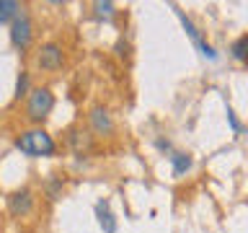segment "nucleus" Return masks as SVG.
<instances>
[{"mask_svg": "<svg viewBox=\"0 0 248 233\" xmlns=\"http://www.w3.org/2000/svg\"><path fill=\"white\" fill-rule=\"evenodd\" d=\"M230 57L238 62H248V34L238 36L235 42L230 44Z\"/></svg>", "mask_w": 248, "mask_h": 233, "instance_id": "obj_11", "label": "nucleus"}, {"mask_svg": "<svg viewBox=\"0 0 248 233\" xmlns=\"http://www.w3.org/2000/svg\"><path fill=\"white\" fill-rule=\"evenodd\" d=\"M96 217H98V225L104 228V233H116V217L111 213L106 200H98L96 202Z\"/></svg>", "mask_w": 248, "mask_h": 233, "instance_id": "obj_8", "label": "nucleus"}, {"mask_svg": "<svg viewBox=\"0 0 248 233\" xmlns=\"http://www.w3.org/2000/svg\"><path fill=\"white\" fill-rule=\"evenodd\" d=\"M23 96H29V73H21L18 83H16V99H23Z\"/></svg>", "mask_w": 248, "mask_h": 233, "instance_id": "obj_14", "label": "nucleus"}, {"mask_svg": "<svg viewBox=\"0 0 248 233\" xmlns=\"http://www.w3.org/2000/svg\"><path fill=\"white\" fill-rule=\"evenodd\" d=\"M11 44L16 47V50H29V44H31V39H34V23H31V18L26 13H21L18 18H16L11 23Z\"/></svg>", "mask_w": 248, "mask_h": 233, "instance_id": "obj_3", "label": "nucleus"}, {"mask_svg": "<svg viewBox=\"0 0 248 233\" xmlns=\"http://www.w3.org/2000/svg\"><path fill=\"white\" fill-rule=\"evenodd\" d=\"M225 114H228V122H230L232 132H240V130H243V127H240V122H238V116H235V112H232L230 106H225Z\"/></svg>", "mask_w": 248, "mask_h": 233, "instance_id": "obj_17", "label": "nucleus"}, {"mask_svg": "<svg viewBox=\"0 0 248 233\" xmlns=\"http://www.w3.org/2000/svg\"><path fill=\"white\" fill-rule=\"evenodd\" d=\"M170 166H173V174H176V176H184L186 171L194 166V158H191L189 153H181V150H178V153L170 155Z\"/></svg>", "mask_w": 248, "mask_h": 233, "instance_id": "obj_10", "label": "nucleus"}, {"mask_svg": "<svg viewBox=\"0 0 248 233\" xmlns=\"http://www.w3.org/2000/svg\"><path fill=\"white\" fill-rule=\"evenodd\" d=\"M36 62L42 70H60L62 62H65V52L57 42H46L39 47V54H36Z\"/></svg>", "mask_w": 248, "mask_h": 233, "instance_id": "obj_4", "label": "nucleus"}, {"mask_svg": "<svg viewBox=\"0 0 248 233\" xmlns=\"http://www.w3.org/2000/svg\"><path fill=\"white\" fill-rule=\"evenodd\" d=\"M31 207H34V194H31V189H16L11 197H8V213L21 217V215H29Z\"/></svg>", "mask_w": 248, "mask_h": 233, "instance_id": "obj_6", "label": "nucleus"}, {"mask_svg": "<svg viewBox=\"0 0 248 233\" xmlns=\"http://www.w3.org/2000/svg\"><path fill=\"white\" fill-rule=\"evenodd\" d=\"M54 109V93L49 88H34L26 101V116L34 124H42Z\"/></svg>", "mask_w": 248, "mask_h": 233, "instance_id": "obj_2", "label": "nucleus"}, {"mask_svg": "<svg viewBox=\"0 0 248 233\" xmlns=\"http://www.w3.org/2000/svg\"><path fill=\"white\" fill-rule=\"evenodd\" d=\"M23 5L16 0H0V23H13L21 16Z\"/></svg>", "mask_w": 248, "mask_h": 233, "instance_id": "obj_9", "label": "nucleus"}, {"mask_svg": "<svg viewBox=\"0 0 248 233\" xmlns=\"http://www.w3.org/2000/svg\"><path fill=\"white\" fill-rule=\"evenodd\" d=\"M67 145L73 148L78 155H83V153H88L93 148V135H88V132L80 130V127H73L67 132Z\"/></svg>", "mask_w": 248, "mask_h": 233, "instance_id": "obj_7", "label": "nucleus"}, {"mask_svg": "<svg viewBox=\"0 0 248 233\" xmlns=\"http://www.w3.org/2000/svg\"><path fill=\"white\" fill-rule=\"evenodd\" d=\"M88 124L96 135H104V137L114 132V119H111V114H108L106 106H93L88 112Z\"/></svg>", "mask_w": 248, "mask_h": 233, "instance_id": "obj_5", "label": "nucleus"}, {"mask_svg": "<svg viewBox=\"0 0 248 233\" xmlns=\"http://www.w3.org/2000/svg\"><path fill=\"white\" fill-rule=\"evenodd\" d=\"M197 47H199V50H202V54H204L207 60H217V52H215V47H212V44H207L204 39H202V42H199Z\"/></svg>", "mask_w": 248, "mask_h": 233, "instance_id": "obj_16", "label": "nucleus"}, {"mask_svg": "<svg viewBox=\"0 0 248 233\" xmlns=\"http://www.w3.org/2000/svg\"><path fill=\"white\" fill-rule=\"evenodd\" d=\"M16 150H21L29 158H49L57 153V143L52 140L49 132L44 130H26L16 137Z\"/></svg>", "mask_w": 248, "mask_h": 233, "instance_id": "obj_1", "label": "nucleus"}, {"mask_svg": "<svg viewBox=\"0 0 248 233\" xmlns=\"http://www.w3.org/2000/svg\"><path fill=\"white\" fill-rule=\"evenodd\" d=\"M93 8H96V13L101 16V18H111V16L116 13V5L114 3H104V0H98V3H93Z\"/></svg>", "mask_w": 248, "mask_h": 233, "instance_id": "obj_13", "label": "nucleus"}, {"mask_svg": "<svg viewBox=\"0 0 248 233\" xmlns=\"http://www.w3.org/2000/svg\"><path fill=\"white\" fill-rule=\"evenodd\" d=\"M173 11H176V16H178V21H181L184 31H186V34H189V39H191L194 44H199V42H202V34H199V29L194 26V21H191V18H189V16H186L184 11H178L176 5H173Z\"/></svg>", "mask_w": 248, "mask_h": 233, "instance_id": "obj_12", "label": "nucleus"}, {"mask_svg": "<svg viewBox=\"0 0 248 233\" xmlns=\"http://www.w3.org/2000/svg\"><path fill=\"white\" fill-rule=\"evenodd\" d=\"M60 189H62V179L52 176L49 182H46V192H49V200H57V197H60Z\"/></svg>", "mask_w": 248, "mask_h": 233, "instance_id": "obj_15", "label": "nucleus"}]
</instances>
